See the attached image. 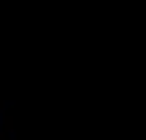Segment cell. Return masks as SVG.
Returning a JSON list of instances; mask_svg holds the SVG:
<instances>
[{
  "label": "cell",
  "mask_w": 146,
  "mask_h": 140,
  "mask_svg": "<svg viewBox=\"0 0 146 140\" xmlns=\"http://www.w3.org/2000/svg\"><path fill=\"white\" fill-rule=\"evenodd\" d=\"M0 129H3L5 135H14V129H16V119L8 113V110H5V113L0 116Z\"/></svg>",
  "instance_id": "1"
},
{
  "label": "cell",
  "mask_w": 146,
  "mask_h": 140,
  "mask_svg": "<svg viewBox=\"0 0 146 140\" xmlns=\"http://www.w3.org/2000/svg\"><path fill=\"white\" fill-rule=\"evenodd\" d=\"M5 110H8V105H5V100H0V116H3Z\"/></svg>",
  "instance_id": "2"
}]
</instances>
